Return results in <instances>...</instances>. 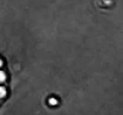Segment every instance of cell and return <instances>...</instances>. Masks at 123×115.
<instances>
[{
    "instance_id": "2",
    "label": "cell",
    "mask_w": 123,
    "mask_h": 115,
    "mask_svg": "<svg viewBox=\"0 0 123 115\" xmlns=\"http://www.w3.org/2000/svg\"><path fill=\"white\" fill-rule=\"evenodd\" d=\"M5 95H6V90H5V88L0 86V97H4Z\"/></svg>"
},
{
    "instance_id": "1",
    "label": "cell",
    "mask_w": 123,
    "mask_h": 115,
    "mask_svg": "<svg viewBox=\"0 0 123 115\" xmlns=\"http://www.w3.org/2000/svg\"><path fill=\"white\" fill-rule=\"evenodd\" d=\"M5 79H6V74H5V72L0 71V83L5 81Z\"/></svg>"
},
{
    "instance_id": "3",
    "label": "cell",
    "mask_w": 123,
    "mask_h": 115,
    "mask_svg": "<svg viewBox=\"0 0 123 115\" xmlns=\"http://www.w3.org/2000/svg\"><path fill=\"white\" fill-rule=\"evenodd\" d=\"M49 102H50V104H56V103H57V101H56L55 98H51Z\"/></svg>"
},
{
    "instance_id": "4",
    "label": "cell",
    "mask_w": 123,
    "mask_h": 115,
    "mask_svg": "<svg viewBox=\"0 0 123 115\" xmlns=\"http://www.w3.org/2000/svg\"><path fill=\"white\" fill-rule=\"evenodd\" d=\"M1 65H2V60L0 59V66H1Z\"/></svg>"
}]
</instances>
